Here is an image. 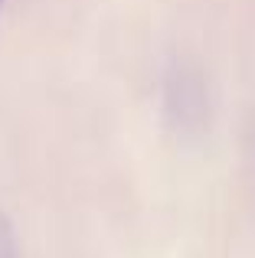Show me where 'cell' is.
Returning <instances> with one entry per match:
<instances>
[{
  "label": "cell",
  "instance_id": "cell-1",
  "mask_svg": "<svg viewBox=\"0 0 255 258\" xmlns=\"http://www.w3.org/2000/svg\"><path fill=\"white\" fill-rule=\"evenodd\" d=\"M0 258H20L17 235H13V226L4 216V209H0Z\"/></svg>",
  "mask_w": 255,
  "mask_h": 258
},
{
  "label": "cell",
  "instance_id": "cell-2",
  "mask_svg": "<svg viewBox=\"0 0 255 258\" xmlns=\"http://www.w3.org/2000/svg\"><path fill=\"white\" fill-rule=\"evenodd\" d=\"M0 4H4V0H0Z\"/></svg>",
  "mask_w": 255,
  "mask_h": 258
}]
</instances>
